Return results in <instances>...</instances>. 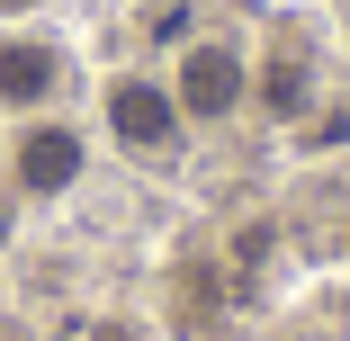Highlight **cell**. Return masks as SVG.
I'll return each mask as SVG.
<instances>
[{"mask_svg": "<svg viewBox=\"0 0 350 341\" xmlns=\"http://www.w3.org/2000/svg\"><path fill=\"white\" fill-rule=\"evenodd\" d=\"M0 243H10V207H0Z\"/></svg>", "mask_w": 350, "mask_h": 341, "instance_id": "obj_7", "label": "cell"}, {"mask_svg": "<svg viewBox=\"0 0 350 341\" xmlns=\"http://www.w3.org/2000/svg\"><path fill=\"white\" fill-rule=\"evenodd\" d=\"M10 171H18L27 197H63V189L90 171V144H81V126H27L18 153H10Z\"/></svg>", "mask_w": 350, "mask_h": 341, "instance_id": "obj_4", "label": "cell"}, {"mask_svg": "<svg viewBox=\"0 0 350 341\" xmlns=\"http://www.w3.org/2000/svg\"><path fill=\"white\" fill-rule=\"evenodd\" d=\"M99 108H108V135H117L135 162H171V153H180V135H189L171 81H153V72H117Z\"/></svg>", "mask_w": 350, "mask_h": 341, "instance_id": "obj_2", "label": "cell"}, {"mask_svg": "<svg viewBox=\"0 0 350 341\" xmlns=\"http://www.w3.org/2000/svg\"><path fill=\"white\" fill-rule=\"evenodd\" d=\"M252 99H260V117L269 126H306L323 99H314V45H306V27H278L269 45H260V63H252Z\"/></svg>", "mask_w": 350, "mask_h": 341, "instance_id": "obj_3", "label": "cell"}, {"mask_svg": "<svg viewBox=\"0 0 350 341\" xmlns=\"http://www.w3.org/2000/svg\"><path fill=\"white\" fill-rule=\"evenodd\" d=\"M10 10H36V0H0V18H10Z\"/></svg>", "mask_w": 350, "mask_h": 341, "instance_id": "obj_6", "label": "cell"}, {"mask_svg": "<svg viewBox=\"0 0 350 341\" xmlns=\"http://www.w3.org/2000/svg\"><path fill=\"white\" fill-rule=\"evenodd\" d=\"M54 81H63V54L54 45H36V36H10V45H0V108H45Z\"/></svg>", "mask_w": 350, "mask_h": 341, "instance_id": "obj_5", "label": "cell"}, {"mask_svg": "<svg viewBox=\"0 0 350 341\" xmlns=\"http://www.w3.org/2000/svg\"><path fill=\"white\" fill-rule=\"evenodd\" d=\"M171 99H180L189 126H225L234 108H252V54L234 36H198L171 72Z\"/></svg>", "mask_w": 350, "mask_h": 341, "instance_id": "obj_1", "label": "cell"}]
</instances>
